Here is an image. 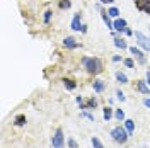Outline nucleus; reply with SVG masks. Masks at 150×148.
<instances>
[{
  "label": "nucleus",
  "mask_w": 150,
  "mask_h": 148,
  "mask_svg": "<svg viewBox=\"0 0 150 148\" xmlns=\"http://www.w3.org/2000/svg\"><path fill=\"white\" fill-rule=\"evenodd\" d=\"M82 65L85 66V70L91 75H97L103 72V63H101L99 58H89V56H85L84 60H82Z\"/></svg>",
  "instance_id": "1"
},
{
  "label": "nucleus",
  "mask_w": 150,
  "mask_h": 148,
  "mask_svg": "<svg viewBox=\"0 0 150 148\" xmlns=\"http://www.w3.org/2000/svg\"><path fill=\"white\" fill-rule=\"evenodd\" d=\"M111 136H112V140L116 141V143H126V140H128V131L125 130V128H121V126H116L114 130L111 131Z\"/></svg>",
  "instance_id": "2"
},
{
  "label": "nucleus",
  "mask_w": 150,
  "mask_h": 148,
  "mask_svg": "<svg viewBox=\"0 0 150 148\" xmlns=\"http://www.w3.org/2000/svg\"><path fill=\"white\" fill-rule=\"evenodd\" d=\"M63 143H65L63 131H62V130H56L55 136L51 138V145H53V148H63Z\"/></svg>",
  "instance_id": "3"
},
{
  "label": "nucleus",
  "mask_w": 150,
  "mask_h": 148,
  "mask_svg": "<svg viewBox=\"0 0 150 148\" xmlns=\"http://www.w3.org/2000/svg\"><path fill=\"white\" fill-rule=\"evenodd\" d=\"M135 39L138 41V44H140L142 48H145V49L150 51V37H147L143 32H140V31H137V32H135Z\"/></svg>",
  "instance_id": "4"
},
{
  "label": "nucleus",
  "mask_w": 150,
  "mask_h": 148,
  "mask_svg": "<svg viewBox=\"0 0 150 148\" xmlns=\"http://www.w3.org/2000/svg\"><path fill=\"white\" fill-rule=\"evenodd\" d=\"M130 51H131V55H133L135 58H137V61H138V63H142V65L145 63V56H143V53H142V51L138 49V48L131 46V48H130Z\"/></svg>",
  "instance_id": "5"
},
{
  "label": "nucleus",
  "mask_w": 150,
  "mask_h": 148,
  "mask_svg": "<svg viewBox=\"0 0 150 148\" xmlns=\"http://www.w3.org/2000/svg\"><path fill=\"white\" fill-rule=\"evenodd\" d=\"M112 26H114L116 31H120V32H121V31H126V20H125V19H116V20L112 22Z\"/></svg>",
  "instance_id": "6"
},
{
  "label": "nucleus",
  "mask_w": 150,
  "mask_h": 148,
  "mask_svg": "<svg viewBox=\"0 0 150 148\" xmlns=\"http://www.w3.org/2000/svg\"><path fill=\"white\" fill-rule=\"evenodd\" d=\"M63 44H65L67 48H70V49H75V48H79V43H77V41H75V37H72V36L65 37V39H63Z\"/></svg>",
  "instance_id": "7"
},
{
  "label": "nucleus",
  "mask_w": 150,
  "mask_h": 148,
  "mask_svg": "<svg viewBox=\"0 0 150 148\" xmlns=\"http://www.w3.org/2000/svg\"><path fill=\"white\" fill-rule=\"evenodd\" d=\"M72 29L74 31H82V24H80V14H75L72 19Z\"/></svg>",
  "instance_id": "8"
},
{
  "label": "nucleus",
  "mask_w": 150,
  "mask_h": 148,
  "mask_svg": "<svg viewBox=\"0 0 150 148\" xmlns=\"http://www.w3.org/2000/svg\"><path fill=\"white\" fill-rule=\"evenodd\" d=\"M137 87H138V90H140L142 94L149 95L150 89H149V85H147V82H143V80H138V83H137Z\"/></svg>",
  "instance_id": "9"
},
{
  "label": "nucleus",
  "mask_w": 150,
  "mask_h": 148,
  "mask_svg": "<svg viewBox=\"0 0 150 148\" xmlns=\"http://www.w3.org/2000/svg\"><path fill=\"white\" fill-rule=\"evenodd\" d=\"M125 130L128 131V135H133V131H135V121L131 119H125Z\"/></svg>",
  "instance_id": "10"
},
{
  "label": "nucleus",
  "mask_w": 150,
  "mask_h": 148,
  "mask_svg": "<svg viewBox=\"0 0 150 148\" xmlns=\"http://www.w3.org/2000/svg\"><path fill=\"white\" fill-rule=\"evenodd\" d=\"M101 17H103L104 24L108 26V29H112V27H114V26H112V22L109 20V14H108V12H101Z\"/></svg>",
  "instance_id": "11"
},
{
  "label": "nucleus",
  "mask_w": 150,
  "mask_h": 148,
  "mask_svg": "<svg viewBox=\"0 0 150 148\" xmlns=\"http://www.w3.org/2000/svg\"><path fill=\"white\" fill-rule=\"evenodd\" d=\"M116 80L120 83H128V77L125 73H121V72H116Z\"/></svg>",
  "instance_id": "12"
},
{
  "label": "nucleus",
  "mask_w": 150,
  "mask_h": 148,
  "mask_svg": "<svg viewBox=\"0 0 150 148\" xmlns=\"http://www.w3.org/2000/svg\"><path fill=\"white\" fill-rule=\"evenodd\" d=\"M103 116H104V119L106 121H109L112 118V109L111 107H104L103 109Z\"/></svg>",
  "instance_id": "13"
},
{
  "label": "nucleus",
  "mask_w": 150,
  "mask_h": 148,
  "mask_svg": "<svg viewBox=\"0 0 150 148\" xmlns=\"http://www.w3.org/2000/svg\"><path fill=\"white\" fill-rule=\"evenodd\" d=\"M94 90H96V92H103L104 90V82L103 80H96V82H94Z\"/></svg>",
  "instance_id": "14"
},
{
  "label": "nucleus",
  "mask_w": 150,
  "mask_h": 148,
  "mask_svg": "<svg viewBox=\"0 0 150 148\" xmlns=\"http://www.w3.org/2000/svg\"><path fill=\"white\" fill-rule=\"evenodd\" d=\"M91 143H92V147H94V148H104V147H103V143H101V140L97 138V136H92Z\"/></svg>",
  "instance_id": "15"
},
{
  "label": "nucleus",
  "mask_w": 150,
  "mask_h": 148,
  "mask_svg": "<svg viewBox=\"0 0 150 148\" xmlns=\"http://www.w3.org/2000/svg\"><path fill=\"white\" fill-rule=\"evenodd\" d=\"M114 44H116V48H121V49H125V48H126L125 39H120V37H114Z\"/></svg>",
  "instance_id": "16"
},
{
  "label": "nucleus",
  "mask_w": 150,
  "mask_h": 148,
  "mask_svg": "<svg viewBox=\"0 0 150 148\" xmlns=\"http://www.w3.org/2000/svg\"><path fill=\"white\" fill-rule=\"evenodd\" d=\"M16 124H17V126H24V124H26V116L19 114L17 118H16Z\"/></svg>",
  "instance_id": "17"
},
{
  "label": "nucleus",
  "mask_w": 150,
  "mask_h": 148,
  "mask_svg": "<svg viewBox=\"0 0 150 148\" xmlns=\"http://www.w3.org/2000/svg\"><path fill=\"white\" fill-rule=\"evenodd\" d=\"M63 83H65V87L68 90H74L75 87H77V83H75L74 80H63Z\"/></svg>",
  "instance_id": "18"
},
{
  "label": "nucleus",
  "mask_w": 150,
  "mask_h": 148,
  "mask_svg": "<svg viewBox=\"0 0 150 148\" xmlns=\"http://www.w3.org/2000/svg\"><path fill=\"white\" fill-rule=\"evenodd\" d=\"M108 14H109V17H118L120 16V10L116 9V7H111V9L108 10Z\"/></svg>",
  "instance_id": "19"
},
{
  "label": "nucleus",
  "mask_w": 150,
  "mask_h": 148,
  "mask_svg": "<svg viewBox=\"0 0 150 148\" xmlns=\"http://www.w3.org/2000/svg\"><path fill=\"white\" fill-rule=\"evenodd\" d=\"M147 2L150 4V0H137V7H138L140 10H145V7H147L145 4H147Z\"/></svg>",
  "instance_id": "20"
},
{
  "label": "nucleus",
  "mask_w": 150,
  "mask_h": 148,
  "mask_svg": "<svg viewBox=\"0 0 150 148\" xmlns=\"http://www.w3.org/2000/svg\"><path fill=\"white\" fill-rule=\"evenodd\" d=\"M97 106V101L96 99H89L87 101V106H85V109H92V107H96Z\"/></svg>",
  "instance_id": "21"
},
{
  "label": "nucleus",
  "mask_w": 150,
  "mask_h": 148,
  "mask_svg": "<svg viewBox=\"0 0 150 148\" xmlns=\"http://www.w3.org/2000/svg\"><path fill=\"white\" fill-rule=\"evenodd\" d=\"M114 116H116V119H118V121H123V119H125V112H123L121 109H118V111L114 112Z\"/></svg>",
  "instance_id": "22"
},
{
  "label": "nucleus",
  "mask_w": 150,
  "mask_h": 148,
  "mask_svg": "<svg viewBox=\"0 0 150 148\" xmlns=\"http://www.w3.org/2000/svg\"><path fill=\"white\" fill-rule=\"evenodd\" d=\"M68 7H70V2L68 0H62L60 2V9H68Z\"/></svg>",
  "instance_id": "23"
},
{
  "label": "nucleus",
  "mask_w": 150,
  "mask_h": 148,
  "mask_svg": "<svg viewBox=\"0 0 150 148\" xmlns=\"http://www.w3.org/2000/svg\"><path fill=\"white\" fill-rule=\"evenodd\" d=\"M125 65L128 66V68H133L135 63H133V60H131V58H126V60H125Z\"/></svg>",
  "instance_id": "24"
},
{
  "label": "nucleus",
  "mask_w": 150,
  "mask_h": 148,
  "mask_svg": "<svg viewBox=\"0 0 150 148\" xmlns=\"http://www.w3.org/2000/svg\"><path fill=\"white\" fill-rule=\"evenodd\" d=\"M116 95H118V101H125V99H126V97H125V94L121 92V90H116Z\"/></svg>",
  "instance_id": "25"
},
{
  "label": "nucleus",
  "mask_w": 150,
  "mask_h": 148,
  "mask_svg": "<svg viewBox=\"0 0 150 148\" xmlns=\"http://www.w3.org/2000/svg\"><path fill=\"white\" fill-rule=\"evenodd\" d=\"M51 14H53L51 10H46V12H45V22H50V19H51Z\"/></svg>",
  "instance_id": "26"
},
{
  "label": "nucleus",
  "mask_w": 150,
  "mask_h": 148,
  "mask_svg": "<svg viewBox=\"0 0 150 148\" xmlns=\"http://www.w3.org/2000/svg\"><path fill=\"white\" fill-rule=\"evenodd\" d=\"M68 145L72 148H77V143H75V140H68Z\"/></svg>",
  "instance_id": "27"
},
{
  "label": "nucleus",
  "mask_w": 150,
  "mask_h": 148,
  "mask_svg": "<svg viewBox=\"0 0 150 148\" xmlns=\"http://www.w3.org/2000/svg\"><path fill=\"white\" fill-rule=\"evenodd\" d=\"M143 104H145L147 107H150V99H145V101H143Z\"/></svg>",
  "instance_id": "28"
},
{
  "label": "nucleus",
  "mask_w": 150,
  "mask_h": 148,
  "mask_svg": "<svg viewBox=\"0 0 150 148\" xmlns=\"http://www.w3.org/2000/svg\"><path fill=\"white\" fill-rule=\"evenodd\" d=\"M114 0H101V4H112Z\"/></svg>",
  "instance_id": "29"
},
{
  "label": "nucleus",
  "mask_w": 150,
  "mask_h": 148,
  "mask_svg": "<svg viewBox=\"0 0 150 148\" xmlns=\"http://www.w3.org/2000/svg\"><path fill=\"white\" fill-rule=\"evenodd\" d=\"M147 82H149V85H150V73L147 72Z\"/></svg>",
  "instance_id": "30"
}]
</instances>
